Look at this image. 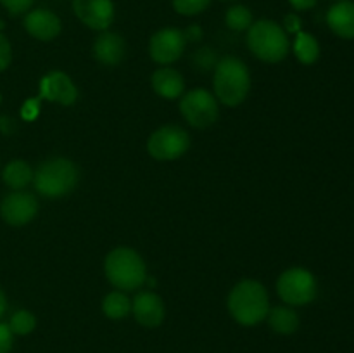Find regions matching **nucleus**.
I'll return each instance as SVG.
<instances>
[{"label":"nucleus","mask_w":354,"mask_h":353,"mask_svg":"<svg viewBox=\"0 0 354 353\" xmlns=\"http://www.w3.org/2000/svg\"><path fill=\"white\" fill-rule=\"evenodd\" d=\"M227 305L230 315L241 325L259 324L270 311V300L265 286L252 279L235 284L228 294Z\"/></svg>","instance_id":"nucleus-1"},{"label":"nucleus","mask_w":354,"mask_h":353,"mask_svg":"<svg viewBox=\"0 0 354 353\" xmlns=\"http://www.w3.org/2000/svg\"><path fill=\"white\" fill-rule=\"evenodd\" d=\"M214 97L225 106L235 107L245 100L251 90V75L244 62L234 55L220 59L214 66Z\"/></svg>","instance_id":"nucleus-2"},{"label":"nucleus","mask_w":354,"mask_h":353,"mask_svg":"<svg viewBox=\"0 0 354 353\" xmlns=\"http://www.w3.org/2000/svg\"><path fill=\"white\" fill-rule=\"evenodd\" d=\"M104 272L118 291H135L147 279V269L142 256L135 249L123 246L106 256Z\"/></svg>","instance_id":"nucleus-3"},{"label":"nucleus","mask_w":354,"mask_h":353,"mask_svg":"<svg viewBox=\"0 0 354 353\" xmlns=\"http://www.w3.org/2000/svg\"><path fill=\"white\" fill-rule=\"evenodd\" d=\"M248 47L261 61L280 62L289 54L290 42L279 23L259 19L248 30Z\"/></svg>","instance_id":"nucleus-4"},{"label":"nucleus","mask_w":354,"mask_h":353,"mask_svg":"<svg viewBox=\"0 0 354 353\" xmlns=\"http://www.w3.org/2000/svg\"><path fill=\"white\" fill-rule=\"evenodd\" d=\"M78 168L71 159L52 158L33 172V183L38 194L45 197H62L78 183Z\"/></svg>","instance_id":"nucleus-5"},{"label":"nucleus","mask_w":354,"mask_h":353,"mask_svg":"<svg viewBox=\"0 0 354 353\" xmlns=\"http://www.w3.org/2000/svg\"><path fill=\"white\" fill-rule=\"evenodd\" d=\"M277 293L280 300L290 307H303L317 298V279L310 270L292 266L280 273L277 280Z\"/></svg>","instance_id":"nucleus-6"},{"label":"nucleus","mask_w":354,"mask_h":353,"mask_svg":"<svg viewBox=\"0 0 354 353\" xmlns=\"http://www.w3.org/2000/svg\"><path fill=\"white\" fill-rule=\"evenodd\" d=\"M180 111L189 125L196 128H207L214 125L220 116V107L214 93L204 89H194L183 93L180 100Z\"/></svg>","instance_id":"nucleus-7"},{"label":"nucleus","mask_w":354,"mask_h":353,"mask_svg":"<svg viewBox=\"0 0 354 353\" xmlns=\"http://www.w3.org/2000/svg\"><path fill=\"white\" fill-rule=\"evenodd\" d=\"M190 147V137L182 127L165 125L158 128L147 141V151L158 161L178 159Z\"/></svg>","instance_id":"nucleus-8"},{"label":"nucleus","mask_w":354,"mask_h":353,"mask_svg":"<svg viewBox=\"0 0 354 353\" xmlns=\"http://www.w3.org/2000/svg\"><path fill=\"white\" fill-rule=\"evenodd\" d=\"M185 45L187 38L182 30H178V28H162V30L156 31L151 37L149 54H151L152 61L166 66L182 57Z\"/></svg>","instance_id":"nucleus-9"},{"label":"nucleus","mask_w":354,"mask_h":353,"mask_svg":"<svg viewBox=\"0 0 354 353\" xmlns=\"http://www.w3.org/2000/svg\"><path fill=\"white\" fill-rule=\"evenodd\" d=\"M37 211V197L30 192H23V190H14V192L7 194L0 203V215H2L3 221L14 225V227L30 224Z\"/></svg>","instance_id":"nucleus-10"},{"label":"nucleus","mask_w":354,"mask_h":353,"mask_svg":"<svg viewBox=\"0 0 354 353\" xmlns=\"http://www.w3.org/2000/svg\"><path fill=\"white\" fill-rule=\"evenodd\" d=\"M73 10L90 30L106 31L114 21L113 0H73Z\"/></svg>","instance_id":"nucleus-11"},{"label":"nucleus","mask_w":354,"mask_h":353,"mask_svg":"<svg viewBox=\"0 0 354 353\" xmlns=\"http://www.w3.org/2000/svg\"><path fill=\"white\" fill-rule=\"evenodd\" d=\"M40 92L45 99L61 104V106H71L78 99L76 85L62 71H52L45 75L40 83Z\"/></svg>","instance_id":"nucleus-12"},{"label":"nucleus","mask_w":354,"mask_h":353,"mask_svg":"<svg viewBox=\"0 0 354 353\" xmlns=\"http://www.w3.org/2000/svg\"><path fill=\"white\" fill-rule=\"evenodd\" d=\"M131 314L144 327H158L165 320V303L151 291H142L131 301Z\"/></svg>","instance_id":"nucleus-13"},{"label":"nucleus","mask_w":354,"mask_h":353,"mask_svg":"<svg viewBox=\"0 0 354 353\" xmlns=\"http://www.w3.org/2000/svg\"><path fill=\"white\" fill-rule=\"evenodd\" d=\"M24 30L41 42L54 40L62 30V23L55 12L48 9H33L24 16Z\"/></svg>","instance_id":"nucleus-14"},{"label":"nucleus","mask_w":354,"mask_h":353,"mask_svg":"<svg viewBox=\"0 0 354 353\" xmlns=\"http://www.w3.org/2000/svg\"><path fill=\"white\" fill-rule=\"evenodd\" d=\"M124 40L118 33L113 31H100L99 37L95 38L92 47V54L100 64L104 66H116L123 61L124 57Z\"/></svg>","instance_id":"nucleus-15"},{"label":"nucleus","mask_w":354,"mask_h":353,"mask_svg":"<svg viewBox=\"0 0 354 353\" xmlns=\"http://www.w3.org/2000/svg\"><path fill=\"white\" fill-rule=\"evenodd\" d=\"M327 24L339 38L353 40L354 38V2L339 0L328 9Z\"/></svg>","instance_id":"nucleus-16"},{"label":"nucleus","mask_w":354,"mask_h":353,"mask_svg":"<svg viewBox=\"0 0 354 353\" xmlns=\"http://www.w3.org/2000/svg\"><path fill=\"white\" fill-rule=\"evenodd\" d=\"M152 89L162 99H178L185 92V80L176 69L162 66L152 75Z\"/></svg>","instance_id":"nucleus-17"},{"label":"nucleus","mask_w":354,"mask_h":353,"mask_svg":"<svg viewBox=\"0 0 354 353\" xmlns=\"http://www.w3.org/2000/svg\"><path fill=\"white\" fill-rule=\"evenodd\" d=\"M268 325L272 331L279 332V334H294L299 329V317L296 311L289 307H275L270 308L268 315Z\"/></svg>","instance_id":"nucleus-18"},{"label":"nucleus","mask_w":354,"mask_h":353,"mask_svg":"<svg viewBox=\"0 0 354 353\" xmlns=\"http://www.w3.org/2000/svg\"><path fill=\"white\" fill-rule=\"evenodd\" d=\"M3 183L12 190H21L33 182V170L23 159H14V161L7 163V166L2 172Z\"/></svg>","instance_id":"nucleus-19"},{"label":"nucleus","mask_w":354,"mask_h":353,"mask_svg":"<svg viewBox=\"0 0 354 353\" xmlns=\"http://www.w3.org/2000/svg\"><path fill=\"white\" fill-rule=\"evenodd\" d=\"M292 47L297 61L303 62V64L306 66L313 64V62H317L318 57H320V44H318V40L313 35L306 33V31L296 33Z\"/></svg>","instance_id":"nucleus-20"},{"label":"nucleus","mask_w":354,"mask_h":353,"mask_svg":"<svg viewBox=\"0 0 354 353\" xmlns=\"http://www.w3.org/2000/svg\"><path fill=\"white\" fill-rule=\"evenodd\" d=\"M102 311L107 318L120 320L130 315L131 300L121 291H113L102 300Z\"/></svg>","instance_id":"nucleus-21"},{"label":"nucleus","mask_w":354,"mask_h":353,"mask_svg":"<svg viewBox=\"0 0 354 353\" xmlns=\"http://www.w3.org/2000/svg\"><path fill=\"white\" fill-rule=\"evenodd\" d=\"M225 23L230 30L234 31H245L251 28L252 21V12L249 10V7L245 6H232L230 9L225 14Z\"/></svg>","instance_id":"nucleus-22"},{"label":"nucleus","mask_w":354,"mask_h":353,"mask_svg":"<svg viewBox=\"0 0 354 353\" xmlns=\"http://www.w3.org/2000/svg\"><path fill=\"white\" fill-rule=\"evenodd\" d=\"M9 327L12 334L26 336L33 332L35 327H37V317L30 310H17L10 317Z\"/></svg>","instance_id":"nucleus-23"},{"label":"nucleus","mask_w":354,"mask_h":353,"mask_svg":"<svg viewBox=\"0 0 354 353\" xmlns=\"http://www.w3.org/2000/svg\"><path fill=\"white\" fill-rule=\"evenodd\" d=\"M173 9L182 16H197L209 7L211 0H171Z\"/></svg>","instance_id":"nucleus-24"},{"label":"nucleus","mask_w":354,"mask_h":353,"mask_svg":"<svg viewBox=\"0 0 354 353\" xmlns=\"http://www.w3.org/2000/svg\"><path fill=\"white\" fill-rule=\"evenodd\" d=\"M12 61V47L6 35L0 31V71H6Z\"/></svg>","instance_id":"nucleus-25"},{"label":"nucleus","mask_w":354,"mask_h":353,"mask_svg":"<svg viewBox=\"0 0 354 353\" xmlns=\"http://www.w3.org/2000/svg\"><path fill=\"white\" fill-rule=\"evenodd\" d=\"M35 0H0L3 7L9 10L12 16H17V14H24L31 9Z\"/></svg>","instance_id":"nucleus-26"},{"label":"nucleus","mask_w":354,"mask_h":353,"mask_svg":"<svg viewBox=\"0 0 354 353\" xmlns=\"http://www.w3.org/2000/svg\"><path fill=\"white\" fill-rule=\"evenodd\" d=\"M14 345V334L9 324L0 322V353H10Z\"/></svg>","instance_id":"nucleus-27"},{"label":"nucleus","mask_w":354,"mask_h":353,"mask_svg":"<svg viewBox=\"0 0 354 353\" xmlns=\"http://www.w3.org/2000/svg\"><path fill=\"white\" fill-rule=\"evenodd\" d=\"M283 30L286 33H299L301 31V19L297 14H287L286 19H283Z\"/></svg>","instance_id":"nucleus-28"},{"label":"nucleus","mask_w":354,"mask_h":353,"mask_svg":"<svg viewBox=\"0 0 354 353\" xmlns=\"http://www.w3.org/2000/svg\"><path fill=\"white\" fill-rule=\"evenodd\" d=\"M206 59H214V54H213V51H211V48H201V51H197V54H196V62L199 66H203V68H211V62H207Z\"/></svg>","instance_id":"nucleus-29"},{"label":"nucleus","mask_w":354,"mask_h":353,"mask_svg":"<svg viewBox=\"0 0 354 353\" xmlns=\"http://www.w3.org/2000/svg\"><path fill=\"white\" fill-rule=\"evenodd\" d=\"M318 0H289L290 6L296 10H310L317 6Z\"/></svg>","instance_id":"nucleus-30"},{"label":"nucleus","mask_w":354,"mask_h":353,"mask_svg":"<svg viewBox=\"0 0 354 353\" xmlns=\"http://www.w3.org/2000/svg\"><path fill=\"white\" fill-rule=\"evenodd\" d=\"M185 33V38L187 40H199L201 35H203V30H201V26H197V24H192L190 28H187V31H183Z\"/></svg>","instance_id":"nucleus-31"},{"label":"nucleus","mask_w":354,"mask_h":353,"mask_svg":"<svg viewBox=\"0 0 354 353\" xmlns=\"http://www.w3.org/2000/svg\"><path fill=\"white\" fill-rule=\"evenodd\" d=\"M7 310V300H6V294H3V291L0 289V318H2V315L6 314Z\"/></svg>","instance_id":"nucleus-32"},{"label":"nucleus","mask_w":354,"mask_h":353,"mask_svg":"<svg viewBox=\"0 0 354 353\" xmlns=\"http://www.w3.org/2000/svg\"><path fill=\"white\" fill-rule=\"evenodd\" d=\"M337 2H339V0H337Z\"/></svg>","instance_id":"nucleus-33"}]
</instances>
